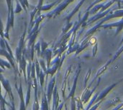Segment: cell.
I'll use <instances>...</instances> for the list:
<instances>
[{"mask_svg":"<svg viewBox=\"0 0 123 110\" xmlns=\"http://www.w3.org/2000/svg\"><path fill=\"white\" fill-rule=\"evenodd\" d=\"M27 27V23H25L24 32H23L22 37L19 39V43H18V47H17L16 51H15L14 56H15V62L17 63H19V59H21V57L22 56V51H23V49L25 48V36H26Z\"/></svg>","mask_w":123,"mask_h":110,"instance_id":"6da1fadb","label":"cell"},{"mask_svg":"<svg viewBox=\"0 0 123 110\" xmlns=\"http://www.w3.org/2000/svg\"><path fill=\"white\" fill-rule=\"evenodd\" d=\"M1 84H2L3 87L4 88V89L6 90V92L9 94L10 97L12 98V107H13V110L15 109L14 107V95L12 94V87H11V85L8 81V79H5L3 76H1Z\"/></svg>","mask_w":123,"mask_h":110,"instance_id":"7a4b0ae2","label":"cell"},{"mask_svg":"<svg viewBox=\"0 0 123 110\" xmlns=\"http://www.w3.org/2000/svg\"><path fill=\"white\" fill-rule=\"evenodd\" d=\"M15 88H16V90H17V93H18V94H19V100H20L19 110H26L25 102V99H24V96H23V90H22V82L19 83V87H17V84H15Z\"/></svg>","mask_w":123,"mask_h":110,"instance_id":"3957f363","label":"cell"},{"mask_svg":"<svg viewBox=\"0 0 123 110\" xmlns=\"http://www.w3.org/2000/svg\"><path fill=\"white\" fill-rule=\"evenodd\" d=\"M54 84H55V77H53V79H51V80H50V82L48 83V87H47L46 96H47V99H48V104H49V105H50V101H51L52 94H53V92Z\"/></svg>","mask_w":123,"mask_h":110,"instance_id":"277c9868","label":"cell"},{"mask_svg":"<svg viewBox=\"0 0 123 110\" xmlns=\"http://www.w3.org/2000/svg\"><path fill=\"white\" fill-rule=\"evenodd\" d=\"M40 57L45 59L46 62H47V68H48L50 67V59L52 57V49L47 48L44 52L40 53Z\"/></svg>","mask_w":123,"mask_h":110,"instance_id":"5b68a950","label":"cell"},{"mask_svg":"<svg viewBox=\"0 0 123 110\" xmlns=\"http://www.w3.org/2000/svg\"><path fill=\"white\" fill-rule=\"evenodd\" d=\"M42 92H43V98H42V100H41V106L40 107V109L42 110H49L50 109L49 108V104H48V102L46 93H45L43 92V90Z\"/></svg>","mask_w":123,"mask_h":110,"instance_id":"8992f818","label":"cell"},{"mask_svg":"<svg viewBox=\"0 0 123 110\" xmlns=\"http://www.w3.org/2000/svg\"><path fill=\"white\" fill-rule=\"evenodd\" d=\"M27 84H28V88H27V94H26V99H25V106L26 108L27 107V105L30 103V92H31V88H32V81L30 79L27 82Z\"/></svg>","mask_w":123,"mask_h":110,"instance_id":"52a82bcc","label":"cell"},{"mask_svg":"<svg viewBox=\"0 0 123 110\" xmlns=\"http://www.w3.org/2000/svg\"><path fill=\"white\" fill-rule=\"evenodd\" d=\"M5 99H6V96H4V97L2 96V94H1V89L0 88V109L1 110H5V105H6L7 106L10 107L11 109L13 110L12 107L9 103H7L6 102V100Z\"/></svg>","mask_w":123,"mask_h":110,"instance_id":"ba28073f","label":"cell"},{"mask_svg":"<svg viewBox=\"0 0 123 110\" xmlns=\"http://www.w3.org/2000/svg\"><path fill=\"white\" fill-rule=\"evenodd\" d=\"M53 109H57L58 108V97L57 98V96H58L57 92V87H55V89L53 92Z\"/></svg>","mask_w":123,"mask_h":110,"instance_id":"9c48e42d","label":"cell"},{"mask_svg":"<svg viewBox=\"0 0 123 110\" xmlns=\"http://www.w3.org/2000/svg\"><path fill=\"white\" fill-rule=\"evenodd\" d=\"M0 67L5 70V69H11L12 68V65L10 64V63L9 62L4 61L2 59H0Z\"/></svg>","mask_w":123,"mask_h":110,"instance_id":"30bf717a","label":"cell"},{"mask_svg":"<svg viewBox=\"0 0 123 110\" xmlns=\"http://www.w3.org/2000/svg\"><path fill=\"white\" fill-rule=\"evenodd\" d=\"M40 49H41V52H44L49 46V43L45 42V41H43V39H41V40H40Z\"/></svg>","mask_w":123,"mask_h":110,"instance_id":"8fae6325","label":"cell"},{"mask_svg":"<svg viewBox=\"0 0 123 110\" xmlns=\"http://www.w3.org/2000/svg\"><path fill=\"white\" fill-rule=\"evenodd\" d=\"M22 10V6H21L19 1L18 0H16V8L14 9V14H17L19 13Z\"/></svg>","mask_w":123,"mask_h":110,"instance_id":"7c38bea8","label":"cell"},{"mask_svg":"<svg viewBox=\"0 0 123 110\" xmlns=\"http://www.w3.org/2000/svg\"><path fill=\"white\" fill-rule=\"evenodd\" d=\"M43 0H39L38 1V4H37L36 7L37 9V15H36V17L38 16L39 15H40V12H41V7L43 6Z\"/></svg>","mask_w":123,"mask_h":110,"instance_id":"4fadbf2b","label":"cell"},{"mask_svg":"<svg viewBox=\"0 0 123 110\" xmlns=\"http://www.w3.org/2000/svg\"><path fill=\"white\" fill-rule=\"evenodd\" d=\"M35 51H37L38 57H40L41 51H40V41L37 42L36 44H35Z\"/></svg>","mask_w":123,"mask_h":110,"instance_id":"5bb4252c","label":"cell"},{"mask_svg":"<svg viewBox=\"0 0 123 110\" xmlns=\"http://www.w3.org/2000/svg\"><path fill=\"white\" fill-rule=\"evenodd\" d=\"M39 64H40V67H42L43 70V71H44V72L45 73V72H47V68H46V67H45V63L44 59H39Z\"/></svg>","mask_w":123,"mask_h":110,"instance_id":"9a60e30c","label":"cell"},{"mask_svg":"<svg viewBox=\"0 0 123 110\" xmlns=\"http://www.w3.org/2000/svg\"><path fill=\"white\" fill-rule=\"evenodd\" d=\"M0 36L1 38H4V25L2 24V21L0 19Z\"/></svg>","mask_w":123,"mask_h":110,"instance_id":"2e32d148","label":"cell"},{"mask_svg":"<svg viewBox=\"0 0 123 110\" xmlns=\"http://www.w3.org/2000/svg\"><path fill=\"white\" fill-rule=\"evenodd\" d=\"M18 1H19V3H20L21 6H22V8H23V9H24L25 11H27V7H26V6H25V3H24V1H23V0H18Z\"/></svg>","mask_w":123,"mask_h":110,"instance_id":"e0dca14e","label":"cell"},{"mask_svg":"<svg viewBox=\"0 0 123 110\" xmlns=\"http://www.w3.org/2000/svg\"><path fill=\"white\" fill-rule=\"evenodd\" d=\"M23 1H24V3H25V4L26 7H27V8H29V7H30V4H29V3H28V0H23Z\"/></svg>","mask_w":123,"mask_h":110,"instance_id":"ac0fdd59","label":"cell"},{"mask_svg":"<svg viewBox=\"0 0 123 110\" xmlns=\"http://www.w3.org/2000/svg\"><path fill=\"white\" fill-rule=\"evenodd\" d=\"M4 72V69L0 67V73H3Z\"/></svg>","mask_w":123,"mask_h":110,"instance_id":"d6986e66","label":"cell"}]
</instances>
